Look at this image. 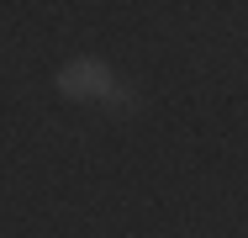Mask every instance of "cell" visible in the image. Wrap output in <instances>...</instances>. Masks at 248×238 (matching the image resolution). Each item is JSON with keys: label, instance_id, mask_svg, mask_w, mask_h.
Masks as SVG:
<instances>
[{"label": "cell", "instance_id": "obj_1", "mask_svg": "<svg viewBox=\"0 0 248 238\" xmlns=\"http://www.w3.org/2000/svg\"><path fill=\"white\" fill-rule=\"evenodd\" d=\"M53 85L63 101H106L116 90V74H111L106 58H69V64H58Z\"/></svg>", "mask_w": 248, "mask_h": 238}, {"label": "cell", "instance_id": "obj_2", "mask_svg": "<svg viewBox=\"0 0 248 238\" xmlns=\"http://www.w3.org/2000/svg\"><path fill=\"white\" fill-rule=\"evenodd\" d=\"M106 106H111V111H116V117H122V111H132V106H138V95L127 90V85H116V90L106 95Z\"/></svg>", "mask_w": 248, "mask_h": 238}]
</instances>
